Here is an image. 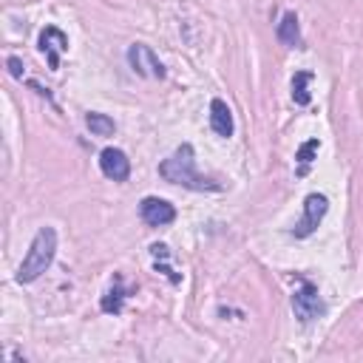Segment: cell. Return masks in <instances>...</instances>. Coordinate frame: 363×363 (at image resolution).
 Listing matches in <instances>:
<instances>
[{
	"label": "cell",
	"instance_id": "cell-10",
	"mask_svg": "<svg viewBox=\"0 0 363 363\" xmlns=\"http://www.w3.org/2000/svg\"><path fill=\"white\" fill-rule=\"evenodd\" d=\"M275 34H278V40H281L284 45H301V26H298V14H295V11H286V14L281 17V23H278Z\"/></svg>",
	"mask_w": 363,
	"mask_h": 363
},
{
	"label": "cell",
	"instance_id": "cell-9",
	"mask_svg": "<svg viewBox=\"0 0 363 363\" xmlns=\"http://www.w3.org/2000/svg\"><path fill=\"white\" fill-rule=\"evenodd\" d=\"M210 128L218 133V136H233V130H235V125H233V111H230V105L224 102V99H213L210 102Z\"/></svg>",
	"mask_w": 363,
	"mask_h": 363
},
{
	"label": "cell",
	"instance_id": "cell-11",
	"mask_svg": "<svg viewBox=\"0 0 363 363\" xmlns=\"http://www.w3.org/2000/svg\"><path fill=\"white\" fill-rule=\"evenodd\" d=\"M85 125H88V130H91L94 136H113V130H116L113 119H111L108 113H96V111H91V113L85 116Z\"/></svg>",
	"mask_w": 363,
	"mask_h": 363
},
{
	"label": "cell",
	"instance_id": "cell-15",
	"mask_svg": "<svg viewBox=\"0 0 363 363\" xmlns=\"http://www.w3.org/2000/svg\"><path fill=\"white\" fill-rule=\"evenodd\" d=\"M23 62L17 60V57H9V71H11V77H23Z\"/></svg>",
	"mask_w": 363,
	"mask_h": 363
},
{
	"label": "cell",
	"instance_id": "cell-13",
	"mask_svg": "<svg viewBox=\"0 0 363 363\" xmlns=\"http://www.w3.org/2000/svg\"><path fill=\"white\" fill-rule=\"evenodd\" d=\"M122 298H125V292H122V286H119V281H116V286H111L108 289V295L102 298V312H122Z\"/></svg>",
	"mask_w": 363,
	"mask_h": 363
},
{
	"label": "cell",
	"instance_id": "cell-4",
	"mask_svg": "<svg viewBox=\"0 0 363 363\" xmlns=\"http://www.w3.org/2000/svg\"><path fill=\"white\" fill-rule=\"evenodd\" d=\"M323 309H326V306H323V301H320L318 286L309 284V281H303L301 289L292 295V312H295V318L303 320V323H309V320H315L318 315H323Z\"/></svg>",
	"mask_w": 363,
	"mask_h": 363
},
{
	"label": "cell",
	"instance_id": "cell-5",
	"mask_svg": "<svg viewBox=\"0 0 363 363\" xmlns=\"http://www.w3.org/2000/svg\"><path fill=\"white\" fill-rule=\"evenodd\" d=\"M128 62H130V68H133L139 77H150V79H162V77H164L162 60H159L145 43H133V45L128 48Z\"/></svg>",
	"mask_w": 363,
	"mask_h": 363
},
{
	"label": "cell",
	"instance_id": "cell-12",
	"mask_svg": "<svg viewBox=\"0 0 363 363\" xmlns=\"http://www.w3.org/2000/svg\"><path fill=\"white\" fill-rule=\"evenodd\" d=\"M309 82H312V74L309 71H298L295 77H292V99L298 102V105H309Z\"/></svg>",
	"mask_w": 363,
	"mask_h": 363
},
{
	"label": "cell",
	"instance_id": "cell-8",
	"mask_svg": "<svg viewBox=\"0 0 363 363\" xmlns=\"http://www.w3.org/2000/svg\"><path fill=\"white\" fill-rule=\"evenodd\" d=\"M99 170L113 182H125L130 176V159L119 147H105L99 153Z\"/></svg>",
	"mask_w": 363,
	"mask_h": 363
},
{
	"label": "cell",
	"instance_id": "cell-2",
	"mask_svg": "<svg viewBox=\"0 0 363 363\" xmlns=\"http://www.w3.org/2000/svg\"><path fill=\"white\" fill-rule=\"evenodd\" d=\"M54 255H57V230L54 227H40L37 235L31 238V244H28V252H26L23 264L17 267V275H14L17 284L37 281L51 267Z\"/></svg>",
	"mask_w": 363,
	"mask_h": 363
},
{
	"label": "cell",
	"instance_id": "cell-6",
	"mask_svg": "<svg viewBox=\"0 0 363 363\" xmlns=\"http://www.w3.org/2000/svg\"><path fill=\"white\" fill-rule=\"evenodd\" d=\"M139 216H142V221H145L147 227H164V224H170V221L176 218V207H173L170 201H164V199L147 196V199H142V204H139Z\"/></svg>",
	"mask_w": 363,
	"mask_h": 363
},
{
	"label": "cell",
	"instance_id": "cell-7",
	"mask_svg": "<svg viewBox=\"0 0 363 363\" xmlns=\"http://www.w3.org/2000/svg\"><path fill=\"white\" fill-rule=\"evenodd\" d=\"M40 51L45 54L48 68L57 71V68H60V54L68 51V37H65L57 26H45L43 34H40Z\"/></svg>",
	"mask_w": 363,
	"mask_h": 363
},
{
	"label": "cell",
	"instance_id": "cell-14",
	"mask_svg": "<svg viewBox=\"0 0 363 363\" xmlns=\"http://www.w3.org/2000/svg\"><path fill=\"white\" fill-rule=\"evenodd\" d=\"M318 147H320V142H318V139H309V142H303V145L298 147V153H295V159L301 162V170H298V173H306V167H309L312 156L318 153Z\"/></svg>",
	"mask_w": 363,
	"mask_h": 363
},
{
	"label": "cell",
	"instance_id": "cell-3",
	"mask_svg": "<svg viewBox=\"0 0 363 363\" xmlns=\"http://www.w3.org/2000/svg\"><path fill=\"white\" fill-rule=\"evenodd\" d=\"M326 210H329V199H326L323 193H309V196L303 199V218L292 227V235H295V238L312 235V233L318 230V224L323 221Z\"/></svg>",
	"mask_w": 363,
	"mask_h": 363
},
{
	"label": "cell",
	"instance_id": "cell-1",
	"mask_svg": "<svg viewBox=\"0 0 363 363\" xmlns=\"http://www.w3.org/2000/svg\"><path fill=\"white\" fill-rule=\"evenodd\" d=\"M159 176L170 184H182L187 190H221L218 182L201 176L196 170V156H193V147L190 145H182L176 147L162 164H159Z\"/></svg>",
	"mask_w": 363,
	"mask_h": 363
}]
</instances>
